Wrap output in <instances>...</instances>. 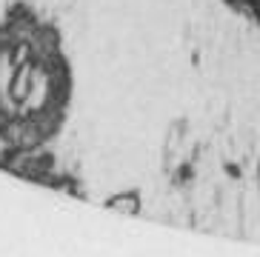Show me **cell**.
I'll return each mask as SVG.
<instances>
[{"label":"cell","mask_w":260,"mask_h":257,"mask_svg":"<svg viewBox=\"0 0 260 257\" xmlns=\"http://www.w3.org/2000/svg\"><path fill=\"white\" fill-rule=\"evenodd\" d=\"M69 75L49 29L35 20L0 26V137L35 146L60 126Z\"/></svg>","instance_id":"1"}]
</instances>
